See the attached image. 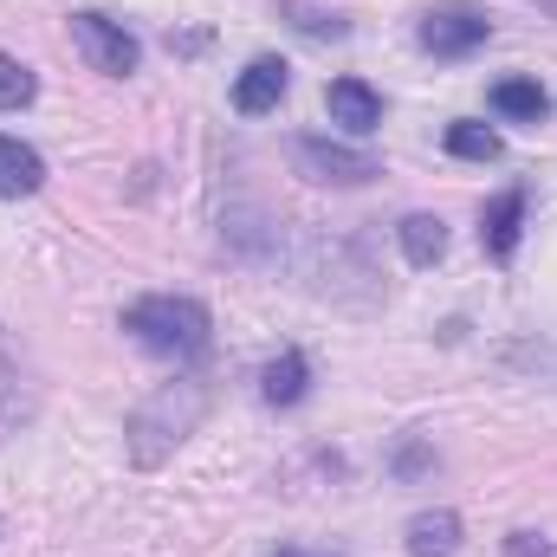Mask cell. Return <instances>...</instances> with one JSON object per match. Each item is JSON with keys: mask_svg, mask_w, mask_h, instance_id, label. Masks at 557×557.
Masks as SVG:
<instances>
[{"mask_svg": "<svg viewBox=\"0 0 557 557\" xmlns=\"http://www.w3.org/2000/svg\"><path fill=\"white\" fill-rule=\"evenodd\" d=\"M454 552H460V512L434 506V512L409 519V557H454Z\"/></svg>", "mask_w": 557, "mask_h": 557, "instance_id": "obj_8", "label": "cell"}, {"mask_svg": "<svg viewBox=\"0 0 557 557\" xmlns=\"http://www.w3.org/2000/svg\"><path fill=\"white\" fill-rule=\"evenodd\" d=\"M447 149L467 156V162H493L499 156V131H486V124H447Z\"/></svg>", "mask_w": 557, "mask_h": 557, "instance_id": "obj_14", "label": "cell"}, {"mask_svg": "<svg viewBox=\"0 0 557 557\" xmlns=\"http://www.w3.org/2000/svg\"><path fill=\"white\" fill-rule=\"evenodd\" d=\"M292 162H298V175L331 182V188H363L370 175H383V162L370 149H344V143H324V137H298Z\"/></svg>", "mask_w": 557, "mask_h": 557, "instance_id": "obj_3", "label": "cell"}, {"mask_svg": "<svg viewBox=\"0 0 557 557\" xmlns=\"http://www.w3.org/2000/svg\"><path fill=\"white\" fill-rule=\"evenodd\" d=\"M124 331L137 337L143 350H156V357H195V350H208L214 318H208L201 298L156 292V298H137V305L124 311Z\"/></svg>", "mask_w": 557, "mask_h": 557, "instance_id": "obj_1", "label": "cell"}, {"mask_svg": "<svg viewBox=\"0 0 557 557\" xmlns=\"http://www.w3.org/2000/svg\"><path fill=\"white\" fill-rule=\"evenodd\" d=\"M403 253H409V267H434L447 253V221L441 214H409L403 221Z\"/></svg>", "mask_w": 557, "mask_h": 557, "instance_id": "obj_12", "label": "cell"}, {"mask_svg": "<svg viewBox=\"0 0 557 557\" xmlns=\"http://www.w3.org/2000/svg\"><path fill=\"white\" fill-rule=\"evenodd\" d=\"M493 111H499V117H519V124H539V117L552 111V98H545L539 78H499V85H493Z\"/></svg>", "mask_w": 557, "mask_h": 557, "instance_id": "obj_11", "label": "cell"}, {"mask_svg": "<svg viewBox=\"0 0 557 557\" xmlns=\"http://www.w3.org/2000/svg\"><path fill=\"white\" fill-rule=\"evenodd\" d=\"M416 39H421V52H434V59H467V52H480V46L493 39V20H486V7L441 0V7L421 13Z\"/></svg>", "mask_w": 557, "mask_h": 557, "instance_id": "obj_2", "label": "cell"}, {"mask_svg": "<svg viewBox=\"0 0 557 557\" xmlns=\"http://www.w3.org/2000/svg\"><path fill=\"white\" fill-rule=\"evenodd\" d=\"M506 557H552V539L545 532H512L506 539Z\"/></svg>", "mask_w": 557, "mask_h": 557, "instance_id": "obj_16", "label": "cell"}, {"mask_svg": "<svg viewBox=\"0 0 557 557\" xmlns=\"http://www.w3.org/2000/svg\"><path fill=\"white\" fill-rule=\"evenodd\" d=\"M305 389H311V370H305V357H298V350H278L273 363L260 370V396H267L273 409L305 403Z\"/></svg>", "mask_w": 557, "mask_h": 557, "instance_id": "obj_10", "label": "cell"}, {"mask_svg": "<svg viewBox=\"0 0 557 557\" xmlns=\"http://www.w3.org/2000/svg\"><path fill=\"white\" fill-rule=\"evenodd\" d=\"M72 39H78V52L91 59V72H104V78H131L137 72V39L117 26V20H104V13H72Z\"/></svg>", "mask_w": 557, "mask_h": 557, "instance_id": "obj_4", "label": "cell"}, {"mask_svg": "<svg viewBox=\"0 0 557 557\" xmlns=\"http://www.w3.org/2000/svg\"><path fill=\"white\" fill-rule=\"evenodd\" d=\"M324 111H331V124H344V131H376L383 124V98L363 85V78H331V91H324Z\"/></svg>", "mask_w": 557, "mask_h": 557, "instance_id": "obj_7", "label": "cell"}, {"mask_svg": "<svg viewBox=\"0 0 557 557\" xmlns=\"http://www.w3.org/2000/svg\"><path fill=\"white\" fill-rule=\"evenodd\" d=\"M285 85H292V65L285 59H253L240 78H234V111L240 117H267V111H278V98H285Z\"/></svg>", "mask_w": 557, "mask_h": 557, "instance_id": "obj_5", "label": "cell"}, {"mask_svg": "<svg viewBox=\"0 0 557 557\" xmlns=\"http://www.w3.org/2000/svg\"><path fill=\"white\" fill-rule=\"evenodd\" d=\"M33 91H39V78H33L13 52H0V111H26Z\"/></svg>", "mask_w": 557, "mask_h": 557, "instance_id": "obj_13", "label": "cell"}, {"mask_svg": "<svg viewBox=\"0 0 557 557\" xmlns=\"http://www.w3.org/2000/svg\"><path fill=\"white\" fill-rule=\"evenodd\" d=\"M46 182V162H39V149H26L20 137H0V201H20V195H33Z\"/></svg>", "mask_w": 557, "mask_h": 557, "instance_id": "obj_9", "label": "cell"}, {"mask_svg": "<svg viewBox=\"0 0 557 557\" xmlns=\"http://www.w3.org/2000/svg\"><path fill=\"white\" fill-rule=\"evenodd\" d=\"M278 557H305V552H278Z\"/></svg>", "mask_w": 557, "mask_h": 557, "instance_id": "obj_17", "label": "cell"}, {"mask_svg": "<svg viewBox=\"0 0 557 557\" xmlns=\"http://www.w3.org/2000/svg\"><path fill=\"white\" fill-rule=\"evenodd\" d=\"M519 234H525V188H506V195L486 201V214H480V247H486V260H512V253H519Z\"/></svg>", "mask_w": 557, "mask_h": 557, "instance_id": "obj_6", "label": "cell"}, {"mask_svg": "<svg viewBox=\"0 0 557 557\" xmlns=\"http://www.w3.org/2000/svg\"><path fill=\"white\" fill-rule=\"evenodd\" d=\"M285 13H292V26L311 33V39H344V33H350L337 13H318V7H305V0H285Z\"/></svg>", "mask_w": 557, "mask_h": 557, "instance_id": "obj_15", "label": "cell"}]
</instances>
